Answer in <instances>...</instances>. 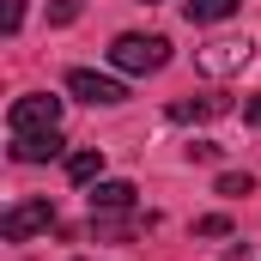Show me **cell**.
<instances>
[{
	"label": "cell",
	"mask_w": 261,
	"mask_h": 261,
	"mask_svg": "<svg viewBox=\"0 0 261 261\" xmlns=\"http://www.w3.org/2000/svg\"><path fill=\"white\" fill-rule=\"evenodd\" d=\"M67 91H73V97H85V103H97V110L128 103V85H122V79H110V73H91V67H73V73H67Z\"/></svg>",
	"instance_id": "obj_4"
},
{
	"label": "cell",
	"mask_w": 261,
	"mask_h": 261,
	"mask_svg": "<svg viewBox=\"0 0 261 261\" xmlns=\"http://www.w3.org/2000/svg\"><path fill=\"white\" fill-rule=\"evenodd\" d=\"M189 158H195V164H219V146H213V140H195Z\"/></svg>",
	"instance_id": "obj_15"
},
{
	"label": "cell",
	"mask_w": 261,
	"mask_h": 261,
	"mask_svg": "<svg viewBox=\"0 0 261 261\" xmlns=\"http://www.w3.org/2000/svg\"><path fill=\"white\" fill-rule=\"evenodd\" d=\"M110 67H116V73H134V79L164 73V67H170V37H158V31H122V37L110 43Z\"/></svg>",
	"instance_id": "obj_1"
},
{
	"label": "cell",
	"mask_w": 261,
	"mask_h": 261,
	"mask_svg": "<svg viewBox=\"0 0 261 261\" xmlns=\"http://www.w3.org/2000/svg\"><path fill=\"white\" fill-rule=\"evenodd\" d=\"M67 176H73V182H103V152H97V146L67 152Z\"/></svg>",
	"instance_id": "obj_9"
},
{
	"label": "cell",
	"mask_w": 261,
	"mask_h": 261,
	"mask_svg": "<svg viewBox=\"0 0 261 261\" xmlns=\"http://www.w3.org/2000/svg\"><path fill=\"white\" fill-rule=\"evenodd\" d=\"M79 18V0H49V24H73Z\"/></svg>",
	"instance_id": "obj_14"
},
{
	"label": "cell",
	"mask_w": 261,
	"mask_h": 261,
	"mask_svg": "<svg viewBox=\"0 0 261 261\" xmlns=\"http://www.w3.org/2000/svg\"><path fill=\"white\" fill-rule=\"evenodd\" d=\"M243 122H249V128H261V97H249V103H243Z\"/></svg>",
	"instance_id": "obj_16"
},
{
	"label": "cell",
	"mask_w": 261,
	"mask_h": 261,
	"mask_svg": "<svg viewBox=\"0 0 261 261\" xmlns=\"http://www.w3.org/2000/svg\"><path fill=\"white\" fill-rule=\"evenodd\" d=\"M18 24H24V0H6V6H0V31L18 37Z\"/></svg>",
	"instance_id": "obj_12"
},
{
	"label": "cell",
	"mask_w": 261,
	"mask_h": 261,
	"mask_svg": "<svg viewBox=\"0 0 261 261\" xmlns=\"http://www.w3.org/2000/svg\"><path fill=\"white\" fill-rule=\"evenodd\" d=\"M49 225H55V200L31 195V200H12V206H6L0 237H6V243H24V237H37V231H49Z\"/></svg>",
	"instance_id": "obj_2"
},
{
	"label": "cell",
	"mask_w": 261,
	"mask_h": 261,
	"mask_svg": "<svg viewBox=\"0 0 261 261\" xmlns=\"http://www.w3.org/2000/svg\"><path fill=\"white\" fill-rule=\"evenodd\" d=\"M134 182H122V176H110V182H91V213H128L134 206Z\"/></svg>",
	"instance_id": "obj_7"
},
{
	"label": "cell",
	"mask_w": 261,
	"mask_h": 261,
	"mask_svg": "<svg viewBox=\"0 0 261 261\" xmlns=\"http://www.w3.org/2000/svg\"><path fill=\"white\" fill-rule=\"evenodd\" d=\"M219 195H255V176H249V170H225V176H219Z\"/></svg>",
	"instance_id": "obj_11"
},
{
	"label": "cell",
	"mask_w": 261,
	"mask_h": 261,
	"mask_svg": "<svg viewBox=\"0 0 261 261\" xmlns=\"http://www.w3.org/2000/svg\"><path fill=\"white\" fill-rule=\"evenodd\" d=\"M225 110H231V103H225V97H182V103H170V122H206V116H225Z\"/></svg>",
	"instance_id": "obj_10"
},
{
	"label": "cell",
	"mask_w": 261,
	"mask_h": 261,
	"mask_svg": "<svg viewBox=\"0 0 261 261\" xmlns=\"http://www.w3.org/2000/svg\"><path fill=\"white\" fill-rule=\"evenodd\" d=\"M12 158H18V164H49V158H61V128H49V134H12Z\"/></svg>",
	"instance_id": "obj_5"
},
{
	"label": "cell",
	"mask_w": 261,
	"mask_h": 261,
	"mask_svg": "<svg viewBox=\"0 0 261 261\" xmlns=\"http://www.w3.org/2000/svg\"><path fill=\"white\" fill-rule=\"evenodd\" d=\"M73 261H85V255H73Z\"/></svg>",
	"instance_id": "obj_17"
},
{
	"label": "cell",
	"mask_w": 261,
	"mask_h": 261,
	"mask_svg": "<svg viewBox=\"0 0 261 261\" xmlns=\"http://www.w3.org/2000/svg\"><path fill=\"white\" fill-rule=\"evenodd\" d=\"M6 128L12 134H49V128H61V97H49V91L18 97V103L6 110Z\"/></svg>",
	"instance_id": "obj_3"
},
{
	"label": "cell",
	"mask_w": 261,
	"mask_h": 261,
	"mask_svg": "<svg viewBox=\"0 0 261 261\" xmlns=\"http://www.w3.org/2000/svg\"><path fill=\"white\" fill-rule=\"evenodd\" d=\"M182 12H189V24H225L243 12V0H182Z\"/></svg>",
	"instance_id": "obj_8"
},
{
	"label": "cell",
	"mask_w": 261,
	"mask_h": 261,
	"mask_svg": "<svg viewBox=\"0 0 261 261\" xmlns=\"http://www.w3.org/2000/svg\"><path fill=\"white\" fill-rule=\"evenodd\" d=\"M195 231H200V237H225L231 219H225V213H206V219H195Z\"/></svg>",
	"instance_id": "obj_13"
},
{
	"label": "cell",
	"mask_w": 261,
	"mask_h": 261,
	"mask_svg": "<svg viewBox=\"0 0 261 261\" xmlns=\"http://www.w3.org/2000/svg\"><path fill=\"white\" fill-rule=\"evenodd\" d=\"M243 61H249V43H206V49L195 55L200 73H237Z\"/></svg>",
	"instance_id": "obj_6"
}]
</instances>
